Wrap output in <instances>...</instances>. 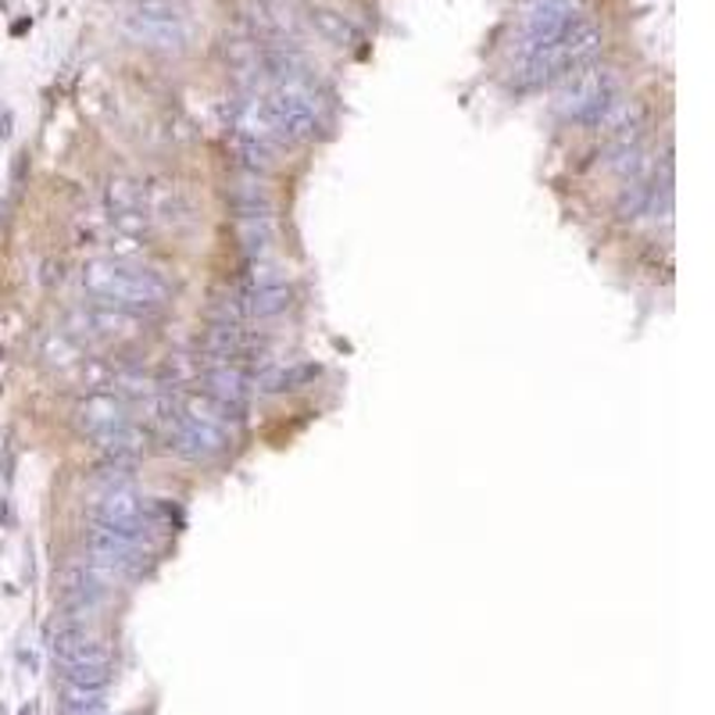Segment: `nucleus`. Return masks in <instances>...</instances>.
<instances>
[{
    "instance_id": "0eeeda50",
    "label": "nucleus",
    "mask_w": 715,
    "mask_h": 715,
    "mask_svg": "<svg viewBox=\"0 0 715 715\" xmlns=\"http://www.w3.org/2000/svg\"><path fill=\"white\" fill-rule=\"evenodd\" d=\"M122 33L147 51L180 54L190 40V25L180 0H130L122 11Z\"/></svg>"
},
{
    "instance_id": "f257e3e1",
    "label": "nucleus",
    "mask_w": 715,
    "mask_h": 715,
    "mask_svg": "<svg viewBox=\"0 0 715 715\" xmlns=\"http://www.w3.org/2000/svg\"><path fill=\"white\" fill-rule=\"evenodd\" d=\"M79 286L93 305H108L119 311L140 315V319H151V315L165 311L176 297V286L172 279L154 265H143L133 258H90L79 268Z\"/></svg>"
},
{
    "instance_id": "f8f14e48",
    "label": "nucleus",
    "mask_w": 715,
    "mask_h": 715,
    "mask_svg": "<svg viewBox=\"0 0 715 715\" xmlns=\"http://www.w3.org/2000/svg\"><path fill=\"white\" fill-rule=\"evenodd\" d=\"M147 319H140V315H130V311H119V308H108V305H79L72 315H69V333L83 344V340H130L140 333V326Z\"/></svg>"
},
{
    "instance_id": "9b49d317",
    "label": "nucleus",
    "mask_w": 715,
    "mask_h": 715,
    "mask_svg": "<svg viewBox=\"0 0 715 715\" xmlns=\"http://www.w3.org/2000/svg\"><path fill=\"white\" fill-rule=\"evenodd\" d=\"M576 19H583L576 0H530L519 22V58L559 43Z\"/></svg>"
},
{
    "instance_id": "dca6fc26",
    "label": "nucleus",
    "mask_w": 715,
    "mask_h": 715,
    "mask_svg": "<svg viewBox=\"0 0 715 715\" xmlns=\"http://www.w3.org/2000/svg\"><path fill=\"white\" fill-rule=\"evenodd\" d=\"M61 680L65 687H79V691H104L111 683V665L104 662H75V665H61Z\"/></svg>"
},
{
    "instance_id": "ddd939ff",
    "label": "nucleus",
    "mask_w": 715,
    "mask_h": 715,
    "mask_svg": "<svg viewBox=\"0 0 715 715\" xmlns=\"http://www.w3.org/2000/svg\"><path fill=\"white\" fill-rule=\"evenodd\" d=\"M236 236H241L247 258H268V251L276 244L273 215H244L236 218Z\"/></svg>"
},
{
    "instance_id": "f03ea898",
    "label": "nucleus",
    "mask_w": 715,
    "mask_h": 715,
    "mask_svg": "<svg viewBox=\"0 0 715 715\" xmlns=\"http://www.w3.org/2000/svg\"><path fill=\"white\" fill-rule=\"evenodd\" d=\"M233 411L208 394H186L165 411L168 448L186 462H215L233 448Z\"/></svg>"
},
{
    "instance_id": "20e7f679",
    "label": "nucleus",
    "mask_w": 715,
    "mask_h": 715,
    "mask_svg": "<svg viewBox=\"0 0 715 715\" xmlns=\"http://www.w3.org/2000/svg\"><path fill=\"white\" fill-rule=\"evenodd\" d=\"M623 104V79L615 69L591 65L576 75L562 79L559 101L554 111L569 125H583V130H601Z\"/></svg>"
},
{
    "instance_id": "6e6552de",
    "label": "nucleus",
    "mask_w": 715,
    "mask_h": 715,
    "mask_svg": "<svg viewBox=\"0 0 715 715\" xmlns=\"http://www.w3.org/2000/svg\"><path fill=\"white\" fill-rule=\"evenodd\" d=\"M233 294H236V305L244 311V319H276V315H283L294 300V290H290V283H286L283 268L268 258H251L247 273Z\"/></svg>"
},
{
    "instance_id": "39448f33",
    "label": "nucleus",
    "mask_w": 715,
    "mask_h": 715,
    "mask_svg": "<svg viewBox=\"0 0 715 715\" xmlns=\"http://www.w3.org/2000/svg\"><path fill=\"white\" fill-rule=\"evenodd\" d=\"M75 426L79 433L90 437L93 443H101L115 458L136 451V422L119 390H90L75 405Z\"/></svg>"
},
{
    "instance_id": "423d86ee",
    "label": "nucleus",
    "mask_w": 715,
    "mask_h": 715,
    "mask_svg": "<svg viewBox=\"0 0 715 715\" xmlns=\"http://www.w3.org/2000/svg\"><path fill=\"white\" fill-rule=\"evenodd\" d=\"M262 101L268 108V115H273L283 143H308L323 133V125H326L323 101L305 72L279 79V83L268 90V98H262Z\"/></svg>"
},
{
    "instance_id": "1a4fd4ad",
    "label": "nucleus",
    "mask_w": 715,
    "mask_h": 715,
    "mask_svg": "<svg viewBox=\"0 0 715 715\" xmlns=\"http://www.w3.org/2000/svg\"><path fill=\"white\" fill-rule=\"evenodd\" d=\"M93 522L104 530H115L125 537L147 540L151 530H157V512L140 498V490L130 483H111L104 494L93 504Z\"/></svg>"
},
{
    "instance_id": "6ab92c4d",
    "label": "nucleus",
    "mask_w": 715,
    "mask_h": 715,
    "mask_svg": "<svg viewBox=\"0 0 715 715\" xmlns=\"http://www.w3.org/2000/svg\"><path fill=\"white\" fill-rule=\"evenodd\" d=\"M0 715H4V708H0Z\"/></svg>"
},
{
    "instance_id": "4468645a",
    "label": "nucleus",
    "mask_w": 715,
    "mask_h": 715,
    "mask_svg": "<svg viewBox=\"0 0 715 715\" xmlns=\"http://www.w3.org/2000/svg\"><path fill=\"white\" fill-rule=\"evenodd\" d=\"M311 25H315V33H319L323 40H329L333 47H355L358 43V25L347 19V14L340 11H329V8H315L311 11Z\"/></svg>"
},
{
    "instance_id": "a211bd4d",
    "label": "nucleus",
    "mask_w": 715,
    "mask_h": 715,
    "mask_svg": "<svg viewBox=\"0 0 715 715\" xmlns=\"http://www.w3.org/2000/svg\"><path fill=\"white\" fill-rule=\"evenodd\" d=\"M0 519H4V522H8V508H4V498H0Z\"/></svg>"
},
{
    "instance_id": "2eb2a0df",
    "label": "nucleus",
    "mask_w": 715,
    "mask_h": 715,
    "mask_svg": "<svg viewBox=\"0 0 715 715\" xmlns=\"http://www.w3.org/2000/svg\"><path fill=\"white\" fill-rule=\"evenodd\" d=\"M40 355L51 369H69V365L83 361V344H79L69 329H51L40 344Z\"/></svg>"
},
{
    "instance_id": "f3484780",
    "label": "nucleus",
    "mask_w": 715,
    "mask_h": 715,
    "mask_svg": "<svg viewBox=\"0 0 715 715\" xmlns=\"http://www.w3.org/2000/svg\"><path fill=\"white\" fill-rule=\"evenodd\" d=\"M229 204H233V215H236V218H244V215H273V201H268L265 186H262L258 180L236 183Z\"/></svg>"
},
{
    "instance_id": "9d476101",
    "label": "nucleus",
    "mask_w": 715,
    "mask_h": 715,
    "mask_svg": "<svg viewBox=\"0 0 715 715\" xmlns=\"http://www.w3.org/2000/svg\"><path fill=\"white\" fill-rule=\"evenodd\" d=\"M83 544H86V559L93 565H101L115 583L125 576H140V572L147 569V559H151L147 540L104 530V527H98V522H90Z\"/></svg>"
},
{
    "instance_id": "7ed1b4c3",
    "label": "nucleus",
    "mask_w": 715,
    "mask_h": 715,
    "mask_svg": "<svg viewBox=\"0 0 715 715\" xmlns=\"http://www.w3.org/2000/svg\"><path fill=\"white\" fill-rule=\"evenodd\" d=\"M601 40H605V37H601V25L597 22L576 19L559 43H551V47H544V51H537V54L519 58L515 83L522 90H540V86L562 83V79L597 65Z\"/></svg>"
}]
</instances>
